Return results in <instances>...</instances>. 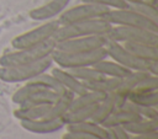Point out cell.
<instances>
[{
    "mask_svg": "<svg viewBox=\"0 0 158 139\" xmlns=\"http://www.w3.org/2000/svg\"><path fill=\"white\" fill-rule=\"evenodd\" d=\"M21 127L35 134H49L60 130L63 127H65L64 122L60 118H38V119H31V121H20Z\"/></svg>",
    "mask_w": 158,
    "mask_h": 139,
    "instance_id": "12",
    "label": "cell"
},
{
    "mask_svg": "<svg viewBox=\"0 0 158 139\" xmlns=\"http://www.w3.org/2000/svg\"><path fill=\"white\" fill-rule=\"evenodd\" d=\"M138 119H142V117L138 116L137 113H133V112L123 109V108H117L107 117V119L101 125L106 129H111V128H116V127H123V125L136 122Z\"/></svg>",
    "mask_w": 158,
    "mask_h": 139,
    "instance_id": "15",
    "label": "cell"
},
{
    "mask_svg": "<svg viewBox=\"0 0 158 139\" xmlns=\"http://www.w3.org/2000/svg\"><path fill=\"white\" fill-rule=\"evenodd\" d=\"M157 89H158V77H157V75H149L146 79H143L141 82H138L137 86L130 93L151 92V91H157Z\"/></svg>",
    "mask_w": 158,
    "mask_h": 139,
    "instance_id": "31",
    "label": "cell"
},
{
    "mask_svg": "<svg viewBox=\"0 0 158 139\" xmlns=\"http://www.w3.org/2000/svg\"><path fill=\"white\" fill-rule=\"evenodd\" d=\"M67 127V132H75V133H86V134H91V135H96L100 138H106L107 135V129L104 128L102 125L93 122V121H84L80 123H73V124H68Z\"/></svg>",
    "mask_w": 158,
    "mask_h": 139,
    "instance_id": "22",
    "label": "cell"
},
{
    "mask_svg": "<svg viewBox=\"0 0 158 139\" xmlns=\"http://www.w3.org/2000/svg\"><path fill=\"white\" fill-rule=\"evenodd\" d=\"M106 38L109 41H114L117 43L138 42L158 46V33L131 26H112L110 31L106 33Z\"/></svg>",
    "mask_w": 158,
    "mask_h": 139,
    "instance_id": "9",
    "label": "cell"
},
{
    "mask_svg": "<svg viewBox=\"0 0 158 139\" xmlns=\"http://www.w3.org/2000/svg\"><path fill=\"white\" fill-rule=\"evenodd\" d=\"M128 9H131V10H133V11L138 12V14L142 15L143 17L151 20L152 22L158 23V11H157L156 5L141 0V1H136V2L128 4Z\"/></svg>",
    "mask_w": 158,
    "mask_h": 139,
    "instance_id": "26",
    "label": "cell"
},
{
    "mask_svg": "<svg viewBox=\"0 0 158 139\" xmlns=\"http://www.w3.org/2000/svg\"><path fill=\"white\" fill-rule=\"evenodd\" d=\"M69 2L70 0H51L49 2L31 10L30 17L35 21H49L53 17L60 15L67 9Z\"/></svg>",
    "mask_w": 158,
    "mask_h": 139,
    "instance_id": "13",
    "label": "cell"
},
{
    "mask_svg": "<svg viewBox=\"0 0 158 139\" xmlns=\"http://www.w3.org/2000/svg\"><path fill=\"white\" fill-rule=\"evenodd\" d=\"M105 139H117V138H116V134H115V132H114L112 128H111V129H107V135H106Z\"/></svg>",
    "mask_w": 158,
    "mask_h": 139,
    "instance_id": "36",
    "label": "cell"
},
{
    "mask_svg": "<svg viewBox=\"0 0 158 139\" xmlns=\"http://www.w3.org/2000/svg\"><path fill=\"white\" fill-rule=\"evenodd\" d=\"M111 27H112V25L109 23L102 17L73 22L69 25L59 26V28L57 30V32L53 36V39L58 43V42L70 39V38H77V37L106 34Z\"/></svg>",
    "mask_w": 158,
    "mask_h": 139,
    "instance_id": "1",
    "label": "cell"
},
{
    "mask_svg": "<svg viewBox=\"0 0 158 139\" xmlns=\"http://www.w3.org/2000/svg\"><path fill=\"white\" fill-rule=\"evenodd\" d=\"M105 96H106V93L98 92V91H86V92H84L81 95L74 96V98H73V101L70 103L69 111L78 109V108H81V107H88V106L98 105V103H100L104 100Z\"/></svg>",
    "mask_w": 158,
    "mask_h": 139,
    "instance_id": "23",
    "label": "cell"
},
{
    "mask_svg": "<svg viewBox=\"0 0 158 139\" xmlns=\"http://www.w3.org/2000/svg\"><path fill=\"white\" fill-rule=\"evenodd\" d=\"M59 26L60 25L58 20H49L33 30H30L25 33L16 36L11 41V46L15 49H23V48H30V47L41 44L47 39L52 38L57 32V30L59 28Z\"/></svg>",
    "mask_w": 158,
    "mask_h": 139,
    "instance_id": "8",
    "label": "cell"
},
{
    "mask_svg": "<svg viewBox=\"0 0 158 139\" xmlns=\"http://www.w3.org/2000/svg\"><path fill=\"white\" fill-rule=\"evenodd\" d=\"M74 77L80 80L81 82L84 81H91L102 77L104 75L100 74L94 66H80V68H73V69H67Z\"/></svg>",
    "mask_w": 158,
    "mask_h": 139,
    "instance_id": "30",
    "label": "cell"
},
{
    "mask_svg": "<svg viewBox=\"0 0 158 139\" xmlns=\"http://www.w3.org/2000/svg\"><path fill=\"white\" fill-rule=\"evenodd\" d=\"M58 93L32 81H27L26 85L17 89L12 95V102L19 106L26 105H41L53 103L58 98Z\"/></svg>",
    "mask_w": 158,
    "mask_h": 139,
    "instance_id": "6",
    "label": "cell"
},
{
    "mask_svg": "<svg viewBox=\"0 0 158 139\" xmlns=\"http://www.w3.org/2000/svg\"><path fill=\"white\" fill-rule=\"evenodd\" d=\"M127 100L144 107H157L158 103V92L151 91V92H143V93H128Z\"/></svg>",
    "mask_w": 158,
    "mask_h": 139,
    "instance_id": "28",
    "label": "cell"
},
{
    "mask_svg": "<svg viewBox=\"0 0 158 139\" xmlns=\"http://www.w3.org/2000/svg\"><path fill=\"white\" fill-rule=\"evenodd\" d=\"M122 46L133 55L149 60V62H156L158 60V46H152L147 43H138V42H126L122 43Z\"/></svg>",
    "mask_w": 158,
    "mask_h": 139,
    "instance_id": "17",
    "label": "cell"
},
{
    "mask_svg": "<svg viewBox=\"0 0 158 139\" xmlns=\"http://www.w3.org/2000/svg\"><path fill=\"white\" fill-rule=\"evenodd\" d=\"M116 108H117L116 92L115 91L114 92H109V93H106V96L104 97V100L100 103H98V107H96V109H95V112H94V114H93V117H91L90 121H93V122H95V123H98V124L101 125L107 119V117Z\"/></svg>",
    "mask_w": 158,
    "mask_h": 139,
    "instance_id": "16",
    "label": "cell"
},
{
    "mask_svg": "<svg viewBox=\"0 0 158 139\" xmlns=\"http://www.w3.org/2000/svg\"><path fill=\"white\" fill-rule=\"evenodd\" d=\"M30 81L37 82V84H40V85H42V86H44V87H47V89H49V90L57 92L58 95H60V93L68 91L52 74H47L46 71L42 73V74H40V75H37V76H35V77L31 79Z\"/></svg>",
    "mask_w": 158,
    "mask_h": 139,
    "instance_id": "27",
    "label": "cell"
},
{
    "mask_svg": "<svg viewBox=\"0 0 158 139\" xmlns=\"http://www.w3.org/2000/svg\"><path fill=\"white\" fill-rule=\"evenodd\" d=\"M130 139H158V130L143 134H130Z\"/></svg>",
    "mask_w": 158,
    "mask_h": 139,
    "instance_id": "34",
    "label": "cell"
},
{
    "mask_svg": "<svg viewBox=\"0 0 158 139\" xmlns=\"http://www.w3.org/2000/svg\"><path fill=\"white\" fill-rule=\"evenodd\" d=\"M104 20H106L112 26H131V27H138L143 30H148L151 32L158 33V23L152 22L151 20L143 17L138 12L131 10V9H110L104 16Z\"/></svg>",
    "mask_w": 158,
    "mask_h": 139,
    "instance_id": "7",
    "label": "cell"
},
{
    "mask_svg": "<svg viewBox=\"0 0 158 139\" xmlns=\"http://www.w3.org/2000/svg\"><path fill=\"white\" fill-rule=\"evenodd\" d=\"M112 129H114L117 139H130V134L123 129V127H116Z\"/></svg>",
    "mask_w": 158,
    "mask_h": 139,
    "instance_id": "35",
    "label": "cell"
},
{
    "mask_svg": "<svg viewBox=\"0 0 158 139\" xmlns=\"http://www.w3.org/2000/svg\"><path fill=\"white\" fill-rule=\"evenodd\" d=\"M96 107H98V105H94V106H88V107H81V108H78V109L68 111L62 117V121L64 122L65 125L73 124V123H80V122H84V121H89V119H91Z\"/></svg>",
    "mask_w": 158,
    "mask_h": 139,
    "instance_id": "24",
    "label": "cell"
},
{
    "mask_svg": "<svg viewBox=\"0 0 158 139\" xmlns=\"http://www.w3.org/2000/svg\"><path fill=\"white\" fill-rule=\"evenodd\" d=\"M120 108H123V109H127V111H131L133 113H137L138 116H141L142 118H146V119H157L158 118V111H157V107H144V106H138L131 101H126Z\"/></svg>",
    "mask_w": 158,
    "mask_h": 139,
    "instance_id": "29",
    "label": "cell"
},
{
    "mask_svg": "<svg viewBox=\"0 0 158 139\" xmlns=\"http://www.w3.org/2000/svg\"><path fill=\"white\" fill-rule=\"evenodd\" d=\"M143 1H147V2H151V4H153V5H156V2H157V0H143Z\"/></svg>",
    "mask_w": 158,
    "mask_h": 139,
    "instance_id": "38",
    "label": "cell"
},
{
    "mask_svg": "<svg viewBox=\"0 0 158 139\" xmlns=\"http://www.w3.org/2000/svg\"><path fill=\"white\" fill-rule=\"evenodd\" d=\"M105 48L107 52V57H110L112 60H115L116 63L121 64L122 66L130 70H144V71H149L152 75L158 74V60L149 62L141 59L133 55L132 53H130L121 43L109 39L105 44Z\"/></svg>",
    "mask_w": 158,
    "mask_h": 139,
    "instance_id": "4",
    "label": "cell"
},
{
    "mask_svg": "<svg viewBox=\"0 0 158 139\" xmlns=\"http://www.w3.org/2000/svg\"><path fill=\"white\" fill-rule=\"evenodd\" d=\"M121 82V79L118 77H110V76H102L96 80L91 81H84L83 85L88 91H98V92H114L118 89Z\"/></svg>",
    "mask_w": 158,
    "mask_h": 139,
    "instance_id": "21",
    "label": "cell"
},
{
    "mask_svg": "<svg viewBox=\"0 0 158 139\" xmlns=\"http://www.w3.org/2000/svg\"><path fill=\"white\" fill-rule=\"evenodd\" d=\"M106 42H107L106 34L77 37V38H70V39L58 42L56 44V49L62 50V52H69V53L89 52V50H94V49L105 47Z\"/></svg>",
    "mask_w": 158,
    "mask_h": 139,
    "instance_id": "11",
    "label": "cell"
},
{
    "mask_svg": "<svg viewBox=\"0 0 158 139\" xmlns=\"http://www.w3.org/2000/svg\"><path fill=\"white\" fill-rule=\"evenodd\" d=\"M51 103H41V105H26V106H19L14 111L15 118L20 121H31V119H38L43 118L49 109Z\"/></svg>",
    "mask_w": 158,
    "mask_h": 139,
    "instance_id": "18",
    "label": "cell"
},
{
    "mask_svg": "<svg viewBox=\"0 0 158 139\" xmlns=\"http://www.w3.org/2000/svg\"><path fill=\"white\" fill-rule=\"evenodd\" d=\"M53 64L52 57H46L38 62L14 65L0 66V80L4 82H27L35 76L47 71Z\"/></svg>",
    "mask_w": 158,
    "mask_h": 139,
    "instance_id": "5",
    "label": "cell"
},
{
    "mask_svg": "<svg viewBox=\"0 0 158 139\" xmlns=\"http://www.w3.org/2000/svg\"><path fill=\"white\" fill-rule=\"evenodd\" d=\"M51 74L68 90L70 91L72 93H74L75 96L78 95H81L84 92H86L88 90L84 87L83 82L80 80H78L77 77H74L67 69H63V68H52L51 70Z\"/></svg>",
    "mask_w": 158,
    "mask_h": 139,
    "instance_id": "14",
    "label": "cell"
},
{
    "mask_svg": "<svg viewBox=\"0 0 158 139\" xmlns=\"http://www.w3.org/2000/svg\"><path fill=\"white\" fill-rule=\"evenodd\" d=\"M62 139H104L96 135H91V134H86V133H75V132H67L65 134H63Z\"/></svg>",
    "mask_w": 158,
    "mask_h": 139,
    "instance_id": "33",
    "label": "cell"
},
{
    "mask_svg": "<svg viewBox=\"0 0 158 139\" xmlns=\"http://www.w3.org/2000/svg\"><path fill=\"white\" fill-rule=\"evenodd\" d=\"M100 74H102L104 76H110V77H118L122 79L126 75H128L132 70L122 66L121 64L116 63L115 60H107L106 58L98 62L96 64L93 65Z\"/></svg>",
    "mask_w": 158,
    "mask_h": 139,
    "instance_id": "20",
    "label": "cell"
},
{
    "mask_svg": "<svg viewBox=\"0 0 158 139\" xmlns=\"http://www.w3.org/2000/svg\"><path fill=\"white\" fill-rule=\"evenodd\" d=\"M53 63H56L59 68L63 69H73L80 66H93L98 62L107 58V52L105 47L89 50V52H62L54 49L51 54Z\"/></svg>",
    "mask_w": 158,
    "mask_h": 139,
    "instance_id": "3",
    "label": "cell"
},
{
    "mask_svg": "<svg viewBox=\"0 0 158 139\" xmlns=\"http://www.w3.org/2000/svg\"><path fill=\"white\" fill-rule=\"evenodd\" d=\"M123 1H126L127 4H131V2H136V1H141V0H123Z\"/></svg>",
    "mask_w": 158,
    "mask_h": 139,
    "instance_id": "37",
    "label": "cell"
},
{
    "mask_svg": "<svg viewBox=\"0 0 158 139\" xmlns=\"http://www.w3.org/2000/svg\"><path fill=\"white\" fill-rule=\"evenodd\" d=\"M80 1L105 6L109 9H127L128 7V4L123 0H80Z\"/></svg>",
    "mask_w": 158,
    "mask_h": 139,
    "instance_id": "32",
    "label": "cell"
},
{
    "mask_svg": "<svg viewBox=\"0 0 158 139\" xmlns=\"http://www.w3.org/2000/svg\"><path fill=\"white\" fill-rule=\"evenodd\" d=\"M56 44L57 42L52 37L35 47L15 49L14 52L5 53L0 57V66H14L38 62L46 57H49L56 49Z\"/></svg>",
    "mask_w": 158,
    "mask_h": 139,
    "instance_id": "2",
    "label": "cell"
},
{
    "mask_svg": "<svg viewBox=\"0 0 158 139\" xmlns=\"http://www.w3.org/2000/svg\"><path fill=\"white\" fill-rule=\"evenodd\" d=\"M74 96L75 95L72 93L70 91H65V92L60 93L58 96V98L53 103H51V107H49V109L47 111V113L43 118L53 119V118L63 117L69 111V107H70V103H72Z\"/></svg>",
    "mask_w": 158,
    "mask_h": 139,
    "instance_id": "19",
    "label": "cell"
},
{
    "mask_svg": "<svg viewBox=\"0 0 158 139\" xmlns=\"http://www.w3.org/2000/svg\"><path fill=\"white\" fill-rule=\"evenodd\" d=\"M123 129L128 134H143V133H149V132H157L158 130V121L142 118V119H138L136 122L123 125Z\"/></svg>",
    "mask_w": 158,
    "mask_h": 139,
    "instance_id": "25",
    "label": "cell"
},
{
    "mask_svg": "<svg viewBox=\"0 0 158 139\" xmlns=\"http://www.w3.org/2000/svg\"><path fill=\"white\" fill-rule=\"evenodd\" d=\"M110 9L95 4H89V2H81L79 5H75L73 7H69L64 10L58 18V22L60 26L63 25H69L73 22H79V21H85V20H91V18H99L102 17Z\"/></svg>",
    "mask_w": 158,
    "mask_h": 139,
    "instance_id": "10",
    "label": "cell"
}]
</instances>
